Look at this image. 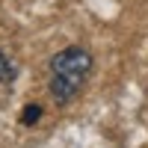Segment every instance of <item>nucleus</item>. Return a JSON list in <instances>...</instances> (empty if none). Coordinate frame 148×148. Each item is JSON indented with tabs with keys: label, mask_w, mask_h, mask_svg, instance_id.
I'll return each mask as SVG.
<instances>
[{
	"label": "nucleus",
	"mask_w": 148,
	"mask_h": 148,
	"mask_svg": "<svg viewBox=\"0 0 148 148\" xmlns=\"http://www.w3.org/2000/svg\"><path fill=\"white\" fill-rule=\"evenodd\" d=\"M36 119H42V107H39V104H30L27 110H24V116H21V121H24V125H33Z\"/></svg>",
	"instance_id": "3"
},
{
	"label": "nucleus",
	"mask_w": 148,
	"mask_h": 148,
	"mask_svg": "<svg viewBox=\"0 0 148 148\" xmlns=\"http://www.w3.org/2000/svg\"><path fill=\"white\" fill-rule=\"evenodd\" d=\"M89 71H92V53L80 45L62 47L59 53H53V59H51V83H47L53 101L59 107L74 101L77 92L86 86Z\"/></svg>",
	"instance_id": "1"
},
{
	"label": "nucleus",
	"mask_w": 148,
	"mask_h": 148,
	"mask_svg": "<svg viewBox=\"0 0 148 148\" xmlns=\"http://www.w3.org/2000/svg\"><path fill=\"white\" fill-rule=\"evenodd\" d=\"M15 77H18V68L12 65V59L6 56L3 47H0V83L9 86V83H15Z\"/></svg>",
	"instance_id": "2"
}]
</instances>
